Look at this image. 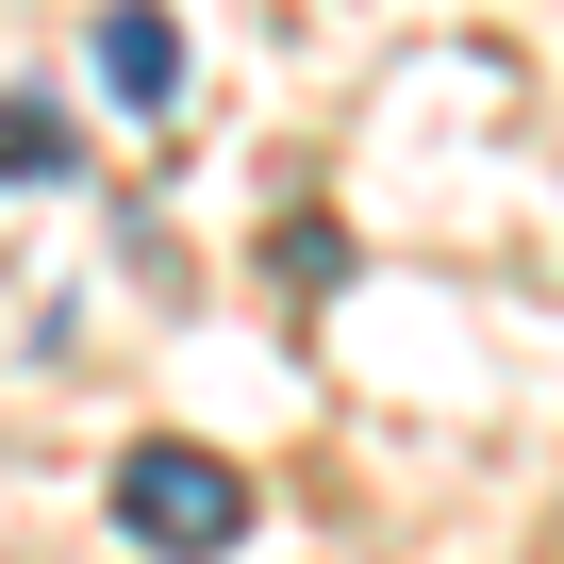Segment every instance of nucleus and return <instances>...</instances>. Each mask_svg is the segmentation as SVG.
I'll use <instances>...</instances> for the list:
<instances>
[{"instance_id":"1","label":"nucleus","mask_w":564,"mask_h":564,"mask_svg":"<svg viewBox=\"0 0 564 564\" xmlns=\"http://www.w3.org/2000/svg\"><path fill=\"white\" fill-rule=\"evenodd\" d=\"M117 531L166 547V564H216V547L249 531V481H232L216 448H133V465H117Z\"/></svg>"},{"instance_id":"2","label":"nucleus","mask_w":564,"mask_h":564,"mask_svg":"<svg viewBox=\"0 0 564 564\" xmlns=\"http://www.w3.org/2000/svg\"><path fill=\"white\" fill-rule=\"evenodd\" d=\"M100 84H117L133 117L183 100V18H166V0H117V18H100Z\"/></svg>"}]
</instances>
